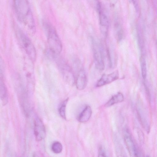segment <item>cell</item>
I'll use <instances>...</instances> for the list:
<instances>
[{
    "instance_id": "obj_1",
    "label": "cell",
    "mask_w": 157,
    "mask_h": 157,
    "mask_svg": "<svg viewBox=\"0 0 157 157\" xmlns=\"http://www.w3.org/2000/svg\"><path fill=\"white\" fill-rule=\"evenodd\" d=\"M48 41L50 51L53 53L59 55L62 49V44L55 28L50 24L45 25Z\"/></svg>"
},
{
    "instance_id": "obj_2",
    "label": "cell",
    "mask_w": 157,
    "mask_h": 157,
    "mask_svg": "<svg viewBox=\"0 0 157 157\" xmlns=\"http://www.w3.org/2000/svg\"><path fill=\"white\" fill-rule=\"evenodd\" d=\"M14 8L18 20L25 24L33 17L27 0H13Z\"/></svg>"
},
{
    "instance_id": "obj_3",
    "label": "cell",
    "mask_w": 157,
    "mask_h": 157,
    "mask_svg": "<svg viewBox=\"0 0 157 157\" xmlns=\"http://www.w3.org/2000/svg\"><path fill=\"white\" fill-rule=\"evenodd\" d=\"M54 59L57 63L65 82L70 85H73L75 82V77L69 66L64 60L59 58L57 56Z\"/></svg>"
},
{
    "instance_id": "obj_4",
    "label": "cell",
    "mask_w": 157,
    "mask_h": 157,
    "mask_svg": "<svg viewBox=\"0 0 157 157\" xmlns=\"http://www.w3.org/2000/svg\"><path fill=\"white\" fill-rule=\"evenodd\" d=\"M17 32L26 53L32 61L34 62L36 58V52L33 44L21 30L17 29Z\"/></svg>"
},
{
    "instance_id": "obj_5",
    "label": "cell",
    "mask_w": 157,
    "mask_h": 157,
    "mask_svg": "<svg viewBox=\"0 0 157 157\" xmlns=\"http://www.w3.org/2000/svg\"><path fill=\"white\" fill-rule=\"evenodd\" d=\"M94 58L96 68L100 71L105 68L104 53L103 46L100 43L92 40Z\"/></svg>"
},
{
    "instance_id": "obj_6",
    "label": "cell",
    "mask_w": 157,
    "mask_h": 157,
    "mask_svg": "<svg viewBox=\"0 0 157 157\" xmlns=\"http://www.w3.org/2000/svg\"><path fill=\"white\" fill-rule=\"evenodd\" d=\"M123 135L125 144L131 156H140V154L138 150L128 129L125 128Z\"/></svg>"
},
{
    "instance_id": "obj_7",
    "label": "cell",
    "mask_w": 157,
    "mask_h": 157,
    "mask_svg": "<svg viewBox=\"0 0 157 157\" xmlns=\"http://www.w3.org/2000/svg\"><path fill=\"white\" fill-rule=\"evenodd\" d=\"M119 77V74L117 70L109 74H103L98 80L96 86L100 87L109 84L117 79Z\"/></svg>"
},
{
    "instance_id": "obj_8",
    "label": "cell",
    "mask_w": 157,
    "mask_h": 157,
    "mask_svg": "<svg viewBox=\"0 0 157 157\" xmlns=\"http://www.w3.org/2000/svg\"><path fill=\"white\" fill-rule=\"evenodd\" d=\"M34 133L36 140L40 141L43 140L46 134L45 128L41 121L39 118L35 120Z\"/></svg>"
},
{
    "instance_id": "obj_9",
    "label": "cell",
    "mask_w": 157,
    "mask_h": 157,
    "mask_svg": "<svg viewBox=\"0 0 157 157\" xmlns=\"http://www.w3.org/2000/svg\"><path fill=\"white\" fill-rule=\"evenodd\" d=\"M87 83L86 75L84 69L81 68L77 72V76L75 81L77 88L82 90L86 87Z\"/></svg>"
},
{
    "instance_id": "obj_10",
    "label": "cell",
    "mask_w": 157,
    "mask_h": 157,
    "mask_svg": "<svg viewBox=\"0 0 157 157\" xmlns=\"http://www.w3.org/2000/svg\"><path fill=\"white\" fill-rule=\"evenodd\" d=\"M0 98L3 105H6L8 101L7 89L4 80L2 69L0 68Z\"/></svg>"
},
{
    "instance_id": "obj_11",
    "label": "cell",
    "mask_w": 157,
    "mask_h": 157,
    "mask_svg": "<svg viewBox=\"0 0 157 157\" xmlns=\"http://www.w3.org/2000/svg\"><path fill=\"white\" fill-rule=\"evenodd\" d=\"M92 113L91 107L86 106L82 110L78 117V121L80 122H85L88 121L90 118Z\"/></svg>"
},
{
    "instance_id": "obj_12",
    "label": "cell",
    "mask_w": 157,
    "mask_h": 157,
    "mask_svg": "<svg viewBox=\"0 0 157 157\" xmlns=\"http://www.w3.org/2000/svg\"><path fill=\"white\" fill-rule=\"evenodd\" d=\"M124 100V97L122 94L119 92L113 95L105 105L106 107L111 106L115 104L121 102Z\"/></svg>"
},
{
    "instance_id": "obj_13",
    "label": "cell",
    "mask_w": 157,
    "mask_h": 157,
    "mask_svg": "<svg viewBox=\"0 0 157 157\" xmlns=\"http://www.w3.org/2000/svg\"><path fill=\"white\" fill-rule=\"evenodd\" d=\"M140 60L142 76L143 79L144 80L147 75V64L144 54H141Z\"/></svg>"
},
{
    "instance_id": "obj_14",
    "label": "cell",
    "mask_w": 157,
    "mask_h": 157,
    "mask_svg": "<svg viewBox=\"0 0 157 157\" xmlns=\"http://www.w3.org/2000/svg\"><path fill=\"white\" fill-rule=\"evenodd\" d=\"M26 75L28 85L33 86L34 85L35 79L33 69L26 67Z\"/></svg>"
},
{
    "instance_id": "obj_15",
    "label": "cell",
    "mask_w": 157,
    "mask_h": 157,
    "mask_svg": "<svg viewBox=\"0 0 157 157\" xmlns=\"http://www.w3.org/2000/svg\"><path fill=\"white\" fill-rule=\"evenodd\" d=\"M99 11L100 25L107 30L109 24L108 19L105 14L101 11L100 10Z\"/></svg>"
},
{
    "instance_id": "obj_16",
    "label": "cell",
    "mask_w": 157,
    "mask_h": 157,
    "mask_svg": "<svg viewBox=\"0 0 157 157\" xmlns=\"http://www.w3.org/2000/svg\"><path fill=\"white\" fill-rule=\"evenodd\" d=\"M68 99L65 100L60 106L59 109V112L60 115L64 119H66V109Z\"/></svg>"
},
{
    "instance_id": "obj_17",
    "label": "cell",
    "mask_w": 157,
    "mask_h": 157,
    "mask_svg": "<svg viewBox=\"0 0 157 157\" xmlns=\"http://www.w3.org/2000/svg\"><path fill=\"white\" fill-rule=\"evenodd\" d=\"M51 148L52 151L54 153L59 154L62 152L63 150V146L59 142L56 141L52 144Z\"/></svg>"
},
{
    "instance_id": "obj_18",
    "label": "cell",
    "mask_w": 157,
    "mask_h": 157,
    "mask_svg": "<svg viewBox=\"0 0 157 157\" xmlns=\"http://www.w3.org/2000/svg\"><path fill=\"white\" fill-rule=\"evenodd\" d=\"M106 155L105 151L102 147H100L99 148L98 151V156L105 157Z\"/></svg>"
}]
</instances>
